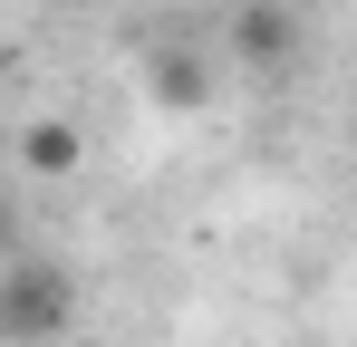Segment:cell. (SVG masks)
<instances>
[{"mask_svg": "<svg viewBox=\"0 0 357 347\" xmlns=\"http://www.w3.org/2000/svg\"><path fill=\"white\" fill-rule=\"evenodd\" d=\"M77 164H87V135H77L68 116H39V125H20V174H39V183H68Z\"/></svg>", "mask_w": 357, "mask_h": 347, "instance_id": "2", "label": "cell"}, {"mask_svg": "<svg viewBox=\"0 0 357 347\" xmlns=\"http://www.w3.org/2000/svg\"><path fill=\"white\" fill-rule=\"evenodd\" d=\"M77 328V270L39 261V251H10L0 261V338L10 347H49Z\"/></svg>", "mask_w": 357, "mask_h": 347, "instance_id": "1", "label": "cell"}, {"mask_svg": "<svg viewBox=\"0 0 357 347\" xmlns=\"http://www.w3.org/2000/svg\"><path fill=\"white\" fill-rule=\"evenodd\" d=\"M0 77H10V49H0Z\"/></svg>", "mask_w": 357, "mask_h": 347, "instance_id": "7", "label": "cell"}, {"mask_svg": "<svg viewBox=\"0 0 357 347\" xmlns=\"http://www.w3.org/2000/svg\"><path fill=\"white\" fill-rule=\"evenodd\" d=\"M280 10H319V0H280Z\"/></svg>", "mask_w": 357, "mask_h": 347, "instance_id": "6", "label": "cell"}, {"mask_svg": "<svg viewBox=\"0 0 357 347\" xmlns=\"http://www.w3.org/2000/svg\"><path fill=\"white\" fill-rule=\"evenodd\" d=\"M145 87H155V107H203V87H213V68H203V58L193 49H155V68H145Z\"/></svg>", "mask_w": 357, "mask_h": 347, "instance_id": "4", "label": "cell"}, {"mask_svg": "<svg viewBox=\"0 0 357 347\" xmlns=\"http://www.w3.org/2000/svg\"><path fill=\"white\" fill-rule=\"evenodd\" d=\"M10 251H20V203L0 193V261H10Z\"/></svg>", "mask_w": 357, "mask_h": 347, "instance_id": "5", "label": "cell"}, {"mask_svg": "<svg viewBox=\"0 0 357 347\" xmlns=\"http://www.w3.org/2000/svg\"><path fill=\"white\" fill-rule=\"evenodd\" d=\"M232 49L251 58V68H280V58L299 49V10H280V0H251L232 20Z\"/></svg>", "mask_w": 357, "mask_h": 347, "instance_id": "3", "label": "cell"}]
</instances>
